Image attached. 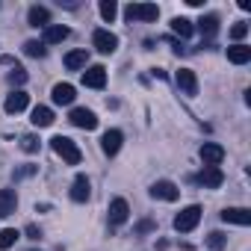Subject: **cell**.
<instances>
[{"instance_id": "1", "label": "cell", "mask_w": 251, "mask_h": 251, "mask_svg": "<svg viewBox=\"0 0 251 251\" xmlns=\"http://www.w3.org/2000/svg\"><path fill=\"white\" fill-rule=\"evenodd\" d=\"M50 148H53V154L56 157H62L68 166H77L80 160H83V151L77 148V142L74 139H68V136H53L50 139Z\"/></svg>"}, {"instance_id": "2", "label": "cell", "mask_w": 251, "mask_h": 251, "mask_svg": "<svg viewBox=\"0 0 251 251\" xmlns=\"http://www.w3.org/2000/svg\"><path fill=\"white\" fill-rule=\"evenodd\" d=\"M198 222H201V207H198V204L183 207V210L175 216V230H177V233H189V230L198 227Z\"/></svg>"}, {"instance_id": "3", "label": "cell", "mask_w": 251, "mask_h": 251, "mask_svg": "<svg viewBox=\"0 0 251 251\" xmlns=\"http://www.w3.org/2000/svg\"><path fill=\"white\" fill-rule=\"evenodd\" d=\"M124 15H127V21H157L160 9H157V3H130L124 9Z\"/></svg>"}, {"instance_id": "4", "label": "cell", "mask_w": 251, "mask_h": 251, "mask_svg": "<svg viewBox=\"0 0 251 251\" xmlns=\"http://www.w3.org/2000/svg\"><path fill=\"white\" fill-rule=\"evenodd\" d=\"M68 121L74 124V127H80V130H95L98 127V115L92 109H86V106H74L71 115H68Z\"/></svg>"}, {"instance_id": "5", "label": "cell", "mask_w": 251, "mask_h": 251, "mask_svg": "<svg viewBox=\"0 0 251 251\" xmlns=\"http://www.w3.org/2000/svg\"><path fill=\"white\" fill-rule=\"evenodd\" d=\"M195 180H198L204 189H219V186L225 183V175H222V169H216V166H204Z\"/></svg>"}, {"instance_id": "6", "label": "cell", "mask_w": 251, "mask_h": 251, "mask_svg": "<svg viewBox=\"0 0 251 251\" xmlns=\"http://www.w3.org/2000/svg\"><path fill=\"white\" fill-rule=\"evenodd\" d=\"M177 195H180V189L172 180H157L151 186V198H157V201H177Z\"/></svg>"}, {"instance_id": "7", "label": "cell", "mask_w": 251, "mask_h": 251, "mask_svg": "<svg viewBox=\"0 0 251 251\" xmlns=\"http://www.w3.org/2000/svg\"><path fill=\"white\" fill-rule=\"evenodd\" d=\"M130 219V207L124 198H112L109 201V225H124Z\"/></svg>"}, {"instance_id": "8", "label": "cell", "mask_w": 251, "mask_h": 251, "mask_svg": "<svg viewBox=\"0 0 251 251\" xmlns=\"http://www.w3.org/2000/svg\"><path fill=\"white\" fill-rule=\"evenodd\" d=\"M83 83H86L89 89H103V86H106V68H103V65H89V68L83 71Z\"/></svg>"}, {"instance_id": "9", "label": "cell", "mask_w": 251, "mask_h": 251, "mask_svg": "<svg viewBox=\"0 0 251 251\" xmlns=\"http://www.w3.org/2000/svg\"><path fill=\"white\" fill-rule=\"evenodd\" d=\"M175 83L180 86V92H183V95H198V77H195V71L180 68V71L175 74Z\"/></svg>"}, {"instance_id": "10", "label": "cell", "mask_w": 251, "mask_h": 251, "mask_svg": "<svg viewBox=\"0 0 251 251\" xmlns=\"http://www.w3.org/2000/svg\"><path fill=\"white\" fill-rule=\"evenodd\" d=\"M121 142H124V133H121V130H106L103 139H100V151H103L106 157H115V154L121 151Z\"/></svg>"}, {"instance_id": "11", "label": "cell", "mask_w": 251, "mask_h": 251, "mask_svg": "<svg viewBox=\"0 0 251 251\" xmlns=\"http://www.w3.org/2000/svg\"><path fill=\"white\" fill-rule=\"evenodd\" d=\"M92 42H95V48H98L100 53H112V50L118 48V39H115V33H109V30H95Z\"/></svg>"}, {"instance_id": "12", "label": "cell", "mask_w": 251, "mask_h": 251, "mask_svg": "<svg viewBox=\"0 0 251 251\" xmlns=\"http://www.w3.org/2000/svg\"><path fill=\"white\" fill-rule=\"evenodd\" d=\"M27 103H30V95H27V92H21V89H15V92L6 98L3 109H6L9 115H18V112H24V109H27Z\"/></svg>"}, {"instance_id": "13", "label": "cell", "mask_w": 251, "mask_h": 251, "mask_svg": "<svg viewBox=\"0 0 251 251\" xmlns=\"http://www.w3.org/2000/svg\"><path fill=\"white\" fill-rule=\"evenodd\" d=\"M201 160H204V166H216L219 169V163L225 160V148L216 145V142H204L201 145Z\"/></svg>"}, {"instance_id": "14", "label": "cell", "mask_w": 251, "mask_h": 251, "mask_svg": "<svg viewBox=\"0 0 251 251\" xmlns=\"http://www.w3.org/2000/svg\"><path fill=\"white\" fill-rule=\"evenodd\" d=\"M50 98H53V103L68 106V103L77 98V92H74V86H71V83H56V86L50 89Z\"/></svg>"}, {"instance_id": "15", "label": "cell", "mask_w": 251, "mask_h": 251, "mask_svg": "<svg viewBox=\"0 0 251 251\" xmlns=\"http://www.w3.org/2000/svg\"><path fill=\"white\" fill-rule=\"evenodd\" d=\"M89 195H92V183H89V177H86V175H77L74 183H71V198H74L77 204H83V201H89Z\"/></svg>"}, {"instance_id": "16", "label": "cell", "mask_w": 251, "mask_h": 251, "mask_svg": "<svg viewBox=\"0 0 251 251\" xmlns=\"http://www.w3.org/2000/svg\"><path fill=\"white\" fill-rule=\"evenodd\" d=\"M222 219L230 222V225L245 227V225H251V210H245V207H227V210H222Z\"/></svg>"}, {"instance_id": "17", "label": "cell", "mask_w": 251, "mask_h": 251, "mask_svg": "<svg viewBox=\"0 0 251 251\" xmlns=\"http://www.w3.org/2000/svg\"><path fill=\"white\" fill-rule=\"evenodd\" d=\"M68 36H71V30L62 27V24H50V27H45V45H62Z\"/></svg>"}, {"instance_id": "18", "label": "cell", "mask_w": 251, "mask_h": 251, "mask_svg": "<svg viewBox=\"0 0 251 251\" xmlns=\"http://www.w3.org/2000/svg\"><path fill=\"white\" fill-rule=\"evenodd\" d=\"M27 21H30V27H50V12L45 9V6H30V12H27Z\"/></svg>"}, {"instance_id": "19", "label": "cell", "mask_w": 251, "mask_h": 251, "mask_svg": "<svg viewBox=\"0 0 251 251\" xmlns=\"http://www.w3.org/2000/svg\"><path fill=\"white\" fill-rule=\"evenodd\" d=\"M18 207V195L15 189H0V216H12Z\"/></svg>"}, {"instance_id": "20", "label": "cell", "mask_w": 251, "mask_h": 251, "mask_svg": "<svg viewBox=\"0 0 251 251\" xmlns=\"http://www.w3.org/2000/svg\"><path fill=\"white\" fill-rule=\"evenodd\" d=\"M248 59H251V48H248V45H233V48H227V62L245 65Z\"/></svg>"}, {"instance_id": "21", "label": "cell", "mask_w": 251, "mask_h": 251, "mask_svg": "<svg viewBox=\"0 0 251 251\" xmlns=\"http://www.w3.org/2000/svg\"><path fill=\"white\" fill-rule=\"evenodd\" d=\"M30 121L36 124V127H50V124H53V109L50 106H36Z\"/></svg>"}, {"instance_id": "22", "label": "cell", "mask_w": 251, "mask_h": 251, "mask_svg": "<svg viewBox=\"0 0 251 251\" xmlns=\"http://www.w3.org/2000/svg\"><path fill=\"white\" fill-rule=\"evenodd\" d=\"M86 65H89V53H86V50H71V53H65V68L80 71V68H86Z\"/></svg>"}, {"instance_id": "23", "label": "cell", "mask_w": 251, "mask_h": 251, "mask_svg": "<svg viewBox=\"0 0 251 251\" xmlns=\"http://www.w3.org/2000/svg\"><path fill=\"white\" fill-rule=\"evenodd\" d=\"M172 30H175L180 39H189V36L195 33V27H192V21H189V18H172Z\"/></svg>"}, {"instance_id": "24", "label": "cell", "mask_w": 251, "mask_h": 251, "mask_svg": "<svg viewBox=\"0 0 251 251\" xmlns=\"http://www.w3.org/2000/svg\"><path fill=\"white\" fill-rule=\"evenodd\" d=\"M18 239H21V233H18L15 227H3V230H0V251L12 248V245H15Z\"/></svg>"}, {"instance_id": "25", "label": "cell", "mask_w": 251, "mask_h": 251, "mask_svg": "<svg viewBox=\"0 0 251 251\" xmlns=\"http://www.w3.org/2000/svg\"><path fill=\"white\" fill-rule=\"evenodd\" d=\"M24 53H27V56H33V59H42V56L48 53V48H45V42H36V39H30V42L24 45Z\"/></svg>"}, {"instance_id": "26", "label": "cell", "mask_w": 251, "mask_h": 251, "mask_svg": "<svg viewBox=\"0 0 251 251\" xmlns=\"http://www.w3.org/2000/svg\"><path fill=\"white\" fill-rule=\"evenodd\" d=\"M98 9H100V18H103V21H112V18L118 15L115 0H100V6H98Z\"/></svg>"}, {"instance_id": "27", "label": "cell", "mask_w": 251, "mask_h": 251, "mask_svg": "<svg viewBox=\"0 0 251 251\" xmlns=\"http://www.w3.org/2000/svg\"><path fill=\"white\" fill-rule=\"evenodd\" d=\"M198 27H201V33H207V36H213V33L219 30V18H216V15H204V18L198 21Z\"/></svg>"}, {"instance_id": "28", "label": "cell", "mask_w": 251, "mask_h": 251, "mask_svg": "<svg viewBox=\"0 0 251 251\" xmlns=\"http://www.w3.org/2000/svg\"><path fill=\"white\" fill-rule=\"evenodd\" d=\"M207 245H210L213 251H219V248H225V245H227V236H225L222 230H213V233L207 236Z\"/></svg>"}, {"instance_id": "29", "label": "cell", "mask_w": 251, "mask_h": 251, "mask_svg": "<svg viewBox=\"0 0 251 251\" xmlns=\"http://www.w3.org/2000/svg\"><path fill=\"white\" fill-rule=\"evenodd\" d=\"M245 36H248V24H245V21H239V24H233V27H230V39H233L236 45H239Z\"/></svg>"}, {"instance_id": "30", "label": "cell", "mask_w": 251, "mask_h": 251, "mask_svg": "<svg viewBox=\"0 0 251 251\" xmlns=\"http://www.w3.org/2000/svg\"><path fill=\"white\" fill-rule=\"evenodd\" d=\"M9 83H12V86H24V83H27V71H24L21 65H15V68L9 71Z\"/></svg>"}, {"instance_id": "31", "label": "cell", "mask_w": 251, "mask_h": 251, "mask_svg": "<svg viewBox=\"0 0 251 251\" xmlns=\"http://www.w3.org/2000/svg\"><path fill=\"white\" fill-rule=\"evenodd\" d=\"M21 148H24L27 154H33V151H39V139H36V136H24V139H21Z\"/></svg>"}, {"instance_id": "32", "label": "cell", "mask_w": 251, "mask_h": 251, "mask_svg": "<svg viewBox=\"0 0 251 251\" xmlns=\"http://www.w3.org/2000/svg\"><path fill=\"white\" fill-rule=\"evenodd\" d=\"M24 233H27V239H42V230H39L36 225H27V230H24Z\"/></svg>"}, {"instance_id": "33", "label": "cell", "mask_w": 251, "mask_h": 251, "mask_svg": "<svg viewBox=\"0 0 251 251\" xmlns=\"http://www.w3.org/2000/svg\"><path fill=\"white\" fill-rule=\"evenodd\" d=\"M151 227H154L151 222H139V227H136V230H139V233H145V230H151Z\"/></svg>"}]
</instances>
